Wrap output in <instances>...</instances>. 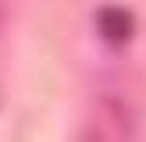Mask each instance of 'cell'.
Returning <instances> with one entry per match:
<instances>
[{"instance_id": "1", "label": "cell", "mask_w": 146, "mask_h": 142, "mask_svg": "<svg viewBox=\"0 0 146 142\" xmlns=\"http://www.w3.org/2000/svg\"><path fill=\"white\" fill-rule=\"evenodd\" d=\"M135 139V114L114 92H104L82 114L75 142H132Z\"/></svg>"}, {"instance_id": "2", "label": "cell", "mask_w": 146, "mask_h": 142, "mask_svg": "<svg viewBox=\"0 0 146 142\" xmlns=\"http://www.w3.org/2000/svg\"><path fill=\"white\" fill-rule=\"evenodd\" d=\"M96 25H100V32H104V39L107 43H125L128 36H132V28H135V21H132V14L125 11V7H104V11L96 14Z\"/></svg>"}]
</instances>
